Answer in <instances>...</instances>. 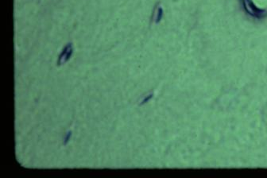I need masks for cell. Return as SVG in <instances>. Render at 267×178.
Returning <instances> with one entry per match:
<instances>
[{"instance_id":"1","label":"cell","mask_w":267,"mask_h":178,"mask_svg":"<svg viewBox=\"0 0 267 178\" xmlns=\"http://www.w3.org/2000/svg\"><path fill=\"white\" fill-rule=\"evenodd\" d=\"M74 52V48H73V44L72 42L68 43V44L64 47L61 52L60 53L57 60V64L61 65L63 64H65L70 60L71 56L73 54Z\"/></svg>"},{"instance_id":"2","label":"cell","mask_w":267,"mask_h":178,"mask_svg":"<svg viewBox=\"0 0 267 178\" xmlns=\"http://www.w3.org/2000/svg\"><path fill=\"white\" fill-rule=\"evenodd\" d=\"M162 17H163V9L159 3H157L155 6L154 10H153L152 20L154 22L155 24H157L161 22V20L162 19Z\"/></svg>"},{"instance_id":"3","label":"cell","mask_w":267,"mask_h":178,"mask_svg":"<svg viewBox=\"0 0 267 178\" xmlns=\"http://www.w3.org/2000/svg\"><path fill=\"white\" fill-rule=\"evenodd\" d=\"M71 137H72V131H68V133L66 134V135L64 136V138L63 144L64 145L68 144V142L70 140Z\"/></svg>"},{"instance_id":"4","label":"cell","mask_w":267,"mask_h":178,"mask_svg":"<svg viewBox=\"0 0 267 178\" xmlns=\"http://www.w3.org/2000/svg\"><path fill=\"white\" fill-rule=\"evenodd\" d=\"M152 97H153V94H149V95H148V96H146L145 97L144 99L142 100V101H141V105L145 104V103H147L148 101H149V100H151V98H152Z\"/></svg>"}]
</instances>
